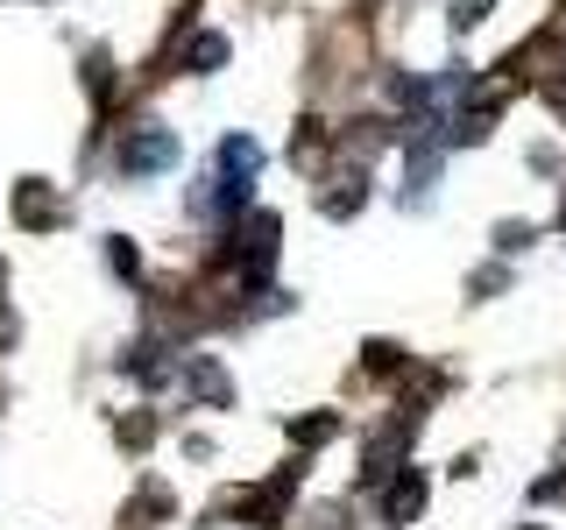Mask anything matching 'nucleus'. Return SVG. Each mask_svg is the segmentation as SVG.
<instances>
[{"label": "nucleus", "mask_w": 566, "mask_h": 530, "mask_svg": "<svg viewBox=\"0 0 566 530\" xmlns=\"http://www.w3.org/2000/svg\"><path fill=\"white\" fill-rule=\"evenodd\" d=\"M255 170H262V141L255 135H227L220 141V163H212V184H220L227 220L248 212V184H255Z\"/></svg>", "instance_id": "nucleus-1"}, {"label": "nucleus", "mask_w": 566, "mask_h": 530, "mask_svg": "<svg viewBox=\"0 0 566 530\" xmlns=\"http://www.w3.org/2000/svg\"><path fill=\"white\" fill-rule=\"evenodd\" d=\"M114 163L128 170V177H156V170H170V163H177V135L149 120V128H135L128 141H120V156H114Z\"/></svg>", "instance_id": "nucleus-2"}, {"label": "nucleus", "mask_w": 566, "mask_h": 530, "mask_svg": "<svg viewBox=\"0 0 566 530\" xmlns=\"http://www.w3.org/2000/svg\"><path fill=\"white\" fill-rule=\"evenodd\" d=\"M14 220L29 226V234H50V226L64 220V205H57V191L43 184V177H22V184H14Z\"/></svg>", "instance_id": "nucleus-3"}, {"label": "nucleus", "mask_w": 566, "mask_h": 530, "mask_svg": "<svg viewBox=\"0 0 566 530\" xmlns=\"http://www.w3.org/2000/svg\"><path fill=\"white\" fill-rule=\"evenodd\" d=\"M185 382H191V396L199 403H234V382H227V368L220 361H206V353H185Z\"/></svg>", "instance_id": "nucleus-4"}, {"label": "nucleus", "mask_w": 566, "mask_h": 530, "mask_svg": "<svg viewBox=\"0 0 566 530\" xmlns=\"http://www.w3.org/2000/svg\"><path fill=\"white\" fill-rule=\"evenodd\" d=\"M418 509H424V481H418L411 467H397V481L382 488V517H389V523H411Z\"/></svg>", "instance_id": "nucleus-5"}, {"label": "nucleus", "mask_w": 566, "mask_h": 530, "mask_svg": "<svg viewBox=\"0 0 566 530\" xmlns=\"http://www.w3.org/2000/svg\"><path fill=\"white\" fill-rule=\"evenodd\" d=\"M368 177H361V163H347L340 177H333V191H326V199H318V205H326V220H354V212H361V199H368Z\"/></svg>", "instance_id": "nucleus-6"}, {"label": "nucleus", "mask_w": 566, "mask_h": 530, "mask_svg": "<svg viewBox=\"0 0 566 530\" xmlns=\"http://www.w3.org/2000/svg\"><path fill=\"white\" fill-rule=\"evenodd\" d=\"M227 64V35H191V43H185V71H220Z\"/></svg>", "instance_id": "nucleus-7"}, {"label": "nucleus", "mask_w": 566, "mask_h": 530, "mask_svg": "<svg viewBox=\"0 0 566 530\" xmlns=\"http://www.w3.org/2000/svg\"><path fill=\"white\" fill-rule=\"evenodd\" d=\"M333 432H340V411H318V417H297V424H291L297 446H326Z\"/></svg>", "instance_id": "nucleus-8"}, {"label": "nucleus", "mask_w": 566, "mask_h": 530, "mask_svg": "<svg viewBox=\"0 0 566 530\" xmlns=\"http://www.w3.org/2000/svg\"><path fill=\"white\" fill-rule=\"evenodd\" d=\"M389 368H403V347H389V340H368V375H389Z\"/></svg>", "instance_id": "nucleus-9"}, {"label": "nucleus", "mask_w": 566, "mask_h": 530, "mask_svg": "<svg viewBox=\"0 0 566 530\" xmlns=\"http://www.w3.org/2000/svg\"><path fill=\"white\" fill-rule=\"evenodd\" d=\"M106 262H114V276H135L142 262H135V241H106Z\"/></svg>", "instance_id": "nucleus-10"}, {"label": "nucleus", "mask_w": 566, "mask_h": 530, "mask_svg": "<svg viewBox=\"0 0 566 530\" xmlns=\"http://www.w3.org/2000/svg\"><path fill=\"white\" fill-rule=\"evenodd\" d=\"M149 432H156V417H128L120 424V446H149Z\"/></svg>", "instance_id": "nucleus-11"}, {"label": "nucleus", "mask_w": 566, "mask_h": 530, "mask_svg": "<svg viewBox=\"0 0 566 530\" xmlns=\"http://www.w3.org/2000/svg\"><path fill=\"white\" fill-rule=\"evenodd\" d=\"M482 14H489V0H460V8H453V22H460V29H474Z\"/></svg>", "instance_id": "nucleus-12"}, {"label": "nucleus", "mask_w": 566, "mask_h": 530, "mask_svg": "<svg viewBox=\"0 0 566 530\" xmlns=\"http://www.w3.org/2000/svg\"><path fill=\"white\" fill-rule=\"evenodd\" d=\"M0 283H8V262H0Z\"/></svg>", "instance_id": "nucleus-13"}]
</instances>
